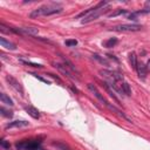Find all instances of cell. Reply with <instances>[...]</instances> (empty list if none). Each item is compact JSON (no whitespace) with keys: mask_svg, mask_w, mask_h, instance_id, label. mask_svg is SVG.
Here are the masks:
<instances>
[{"mask_svg":"<svg viewBox=\"0 0 150 150\" xmlns=\"http://www.w3.org/2000/svg\"><path fill=\"white\" fill-rule=\"evenodd\" d=\"M62 11V6L60 4H49L43 5L36 10H34L29 17L31 18H38V17H46V15H53L57 13H60Z\"/></svg>","mask_w":150,"mask_h":150,"instance_id":"cell-1","label":"cell"},{"mask_svg":"<svg viewBox=\"0 0 150 150\" xmlns=\"http://www.w3.org/2000/svg\"><path fill=\"white\" fill-rule=\"evenodd\" d=\"M40 147L41 142L34 140H25L15 144V148L18 150H40Z\"/></svg>","mask_w":150,"mask_h":150,"instance_id":"cell-2","label":"cell"},{"mask_svg":"<svg viewBox=\"0 0 150 150\" xmlns=\"http://www.w3.org/2000/svg\"><path fill=\"white\" fill-rule=\"evenodd\" d=\"M113 31H117V32H138L142 29L141 25H136V24H123V25H119L112 28Z\"/></svg>","mask_w":150,"mask_h":150,"instance_id":"cell-3","label":"cell"},{"mask_svg":"<svg viewBox=\"0 0 150 150\" xmlns=\"http://www.w3.org/2000/svg\"><path fill=\"white\" fill-rule=\"evenodd\" d=\"M108 10H109L108 6H106V7H103V8H100V10H96V11H94L93 13H90L88 17H86L84 19H82L81 22H82V24H88V22H90V21H93V20H96L98 17H101L102 14L107 13Z\"/></svg>","mask_w":150,"mask_h":150,"instance_id":"cell-4","label":"cell"},{"mask_svg":"<svg viewBox=\"0 0 150 150\" xmlns=\"http://www.w3.org/2000/svg\"><path fill=\"white\" fill-rule=\"evenodd\" d=\"M106 6H108V3L107 1H100L96 6H94V7H90L89 10H87V11H83V12H81L80 14H77V17L76 18H86V17H88L90 13H93L94 11H96V10H100V8H103V7H106Z\"/></svg>","mask_w":150,"mask_h":150,"instance_id":"cell-5","label":"cell"},{"mask_svg":"<svg viewBox=\"0 0 150 150\" xmlns=\"http://www.w3.org/2000/svg\"><path fill=\"white\" fill-rule=\"evenodd\" d=\"M88 89H89V90H90V91L94 94V96H95V97L100 102H102L105 106L108 103V101H107V100L103 97V95L98 91V89L96 88V86H95V84H93V83H88Z\"/></svg>","mask_w":150,"mask_h":150,"instance_id":"cell-6","label":"cell"},{"mask_svg":"<svg viewBox=\"0 0 150 150\" xmlns=\"http://www.w3.org/2000/svg\"><path fill=\"white\" fill-rule=\"evenodd\" d=\"M53 66L60 72V73H62L63 75H66L67 77H69L70 80H77V77H75L74 75H72V73L68 70V68L65 66V65H62V63H59V62H53Z\"/></svg>","mask_w":150,"mask_h":150,"instance_id":"cell-7","label":"cell"},{"mask_svg":"<svg viewBox=\"0 0 150 150\" xmlns=\"http://www.w3.org/2000/svg\"><path fill=\"white\" fill-rule=\"evenodd\" d=\"M6 81L10 83V86L11 87H13L17 91H19L21 95H24V88H22V86L20 84V82L15 79V77H13V76H11V75H7L6 76Z\"/></svg>","mask_w":150,"mask_h":150,"instance_id":"cell-8","label":"cell"},{"mask_svg":"<svg viewBox=\"0 0 150 150\" xmlns=\"http://www.w3.org/2000/svg\"><path fill=\"white\" fill-rule=\"evenodd\" d=\"M29 123L27 121H13L8 124L5 126V129H12V128H22V127H27Z\"/></svg>","mask_w":150,"mask_h":150,"instance_id":"cell-9","label":"cell"},{"mask_svg":"<svg viewBox=\"0 0 150 150\" xmlns=\"http://www.w3.org/2000/svg\"><path fill=\"white\" fill-rule=\"evenodd\" d=\"M101 84H102V87H103V88L107 90V93L109 94V96H110V97H113L114 101H115L116 103H119V105H120V100L117 98V96L115 95V93H114V90L110 88V86H109V84H108L106 81H102V82H101Z\"/></svg>","mask_w":150,"mask_h":150,"instance_id":"cell-10","label":"cell"},{"mask_svg":"<svg viewBox=\"0 0 150 150\" xmlns=\"http://www.w3.org/2000/svg\"><path fill=\"white\" fill-rule=\"evenodd\" d=\"M136 72H137L138 76H140V79L145 80L148 69H147V66H145L144 63H142V62H141V63H137V69H136Z\"/></svg>","mask_w":150,"mask_h":150,"instance_id":"cell-11","label":"cell"},{"mask_svg":"<svg viewBox=\"0 0 150 150\" xmlns=\"http://www.w3.org/2000/svg\"><path fill=\"white\" fill-rule=\"evenodd\" d=\"M0 43H1V46H3V47L7 48V49H11V51H14V49L17 48V46H15L13 42L7 41L5 38H0Z\"/></svg>","mask_w":150,"mask_h":150,"instance_id":"cell-12","label":"cell"},{"mask_svg":"<svg viewBox=\"0 0 150 150\" xmlns=\"http://www.w3.org/2000/svg\"><path fill=\"white\" fill-rule=\"evenodd\" d=\"M25 109H26V112H27L33 119H39V117H40V114H39L38 109H35L34 107H26Z\"/></svg>","mask_w":150,"mask_h":150,"instance_id":"cell-13","label":"cell"},{"mask_svg":"<svg viewBox=\"0 0 150 150\" xmlns=\"http://www.w3.org/2000/svg\"><path fill=\"white\" fill-rule=\"evenodd\" d=\"M0 100H1V102H3V103L7 105V106H13V105H14L13 101H12V98H11L10 96H7L6 94H4V93L0 95Z\"/></svg>","mask_w":150,"mask_h":150,"instance_id":"cell-14","label":"cell"},{"mask_svg":"<svg viewBox=\"0 0 150 150\" xmlns=\"http://www.w3.org/2000/svg\"><path fill=\"white\" fill-rule=\"evenodd\" d=\"M129 61H130V63H131V67L136 70L137 69V57H136V54L134 53V52H131L130 54H129Z\"/></svg>","mask_w":150,"mask_h":150,"instance_id":"cell-15","label":"cell"},{"mask_svg":"<svg viewBox=\"0 0 150 150\" xmlns=\"http://www.w3.org/2000/svg\"><path fill=\"white\" fill-rule=\"evenodd\" d=\"M121 89H122V91H123V94L126 95V96H130L131 95V89H130V86L127 83V82H122V84H121Z\"/></svg>","mask_w":150,"mask_h":150,"instance_id":"cell-16","label":"cell"},{"mask_svg":"<svg viewBox=\"0 0 150 150\" xmlns=\"http://www.w3.org/2000/svg\"><path fill=\"white\" fill-rule=\"evenodd\" d=\"M61 59H62V61H63V65H65L66 67H68L69 69H72L73 72H75V73H77V74H79L77 69L74 67V65H73V63H72V62H70L68 59H66V58H65V57H62V55H61Z\"/></svg>","mask_w":150,"mask_h":150,"instance_id":"cell-17","label":"cell"},{"mask_svg":"<svg viewBox=\"0 0 150 150\" xmlns=\"http://www.w3.org/2000/svg\"><path fill=\"white\" fill-rule=\"evenodd\" d=\"M93 58H94L95 60H97L100 63H102V65H105V66H109V61L106 60L105 58H102L101 55H98V54H93Z\"/></svg>","mask_w":150,"mask_h":150,"instance_id":"cell-18","label":"cell"},{"mask_svg":"<svg viewBox=\"0 0 150 150\" xmlns=\"http://www.w3.org/2000/svg\"><path fill=\"white\" fill-rule=\"evenodd\" d=\"M116 43H117V39H116V38H110L109 40H107V41L105 42V46H106L107 48H112V47H114Z\"/></svg>","mask_w":150,"mask_h":150,"instance_id":"cell-19","label":"cell"},{"mask_svg":"<svg viewBox=\"0 0 150 150\" xmlns=\"http://www.w3.org/2000/svg\"><path fill=\"white\" fill-rule=\"evenodd\" d=\"M0 113H1V115L5 116V117H12V116H13V112L7 110V109H5L4 107L0 108Z\"/></svg>","mask_w":150,"mask_h":150,"instance_id":"cell-20","label":"cell"},{"mask_svg":"<svg viewBox=\"0 0 150 150\" xmlns=\"http://www.w3.org/2000/svg\"><path fill=\"white\" fill-rule=\"evenodd\" d=\"M65 43L68 47H75L77 45V40H75V39H68V40L65 41Z\"/></svg>","mask_w":150,"mask_h":150,"instance_id":"cell-21","label":"cell"},{"mask_svg":"<svg viewBox=\"0 0 150 150\" xmlns=\"http://www.w3.org/2000/svg\"><path fill=\"white\" fill-rule=\"evenodd\" d=\"M121 14H127V11H126V10H121V8H119L116 12L112 13L109 17H110V18H114V17H117V15H121Z\"/></svg>","mask_w":150,"mask_h":150,"instance_id":"cell-22","label":"cell"},{"mask_svg":"<svg viewBox=\"0 0 150 150\" xmlns=\"http://www.w3.org/2000/svg\"><path fill=\"white\" fill-rule=\"evenodd\" d=\"M0 31H1V33H8V34L12 32V29H11L10 27H6V26H5L3 22L0 24Z\"/></svg>","mask_w":150,"mask_h":150,"instance_id":"cell-23","label":"cell"},{"mask_svg":"<svg viewBox=\"0 0 150 150\" xmlns=\"http://www.w3.org/2000/svg\"><path fill=\"white\" fill-rule=\"evenodd\" d=\"M0 145H1V148H4V149H10V143L6 141V140H1V141H0Z\"/></svg>","mask_w":150,"mask_h":150,"instance_id":"cell-24","label":"cell"},{"mask_svg":"<svg viewBox=\"0 0 150 150\" xmlns=\"http://www.w3.org/2000/svg\"><path fill=\"white\" fill-rule=\"evenodd\" d=\"M21 62H22V63H25V65H29V66H32V67H38V68H41V67H42V66H41V65H39V63L28 62V61H25V60H21Z\"/></svg>","mask_w":150,"mask_h":150,"instance_id":"cell-25","label":"cell"},{"mask_svg":"<svg viewBox=\"0 0 150 150\" xmlns=\"http://www.w3.org/2000/svg\"><path fill=\"white\" fill-rule=\"evenodd\" d=\"M32 75H34V77H36V79H39L40 81H42V82H45V83H47V84H49V82L46 80V79H43V77H41V76H39L38 74H32Z\"/></svg>","mask_w":150,"mask_h":150,"instance_id":"cell-26","label":"cell"},{"mask_svg":"<svg viewBox=\"0 0 150 150\" xmlns=\"http://www.w3.org/2000/svg\"><path fill=\"white\" fill-rule=\"evenodd\" d=\"M48 75H49V76H52V77H54V79H55V80H58L59 82H62V81H61V79H60L59 76H57V75H54V74H48Z\"/></svg>","mask_w":150,"mask_h":150,"instance_id":"cell-27","label":"cell"},{"mask_svg":"<svg viewBox=\"0 0 150 150\" xmlns=\"http://www.w3.org/2000/svg\"><path fill=\"white\" fill-rule=\"evenodd\" d=\"M144 6H145V7H147L149 11H150V1H147V3L144 4Z\"/></svg>","mask_w":150,"mask_h":150,"instance_id":"cell-28","label":"cell"},{"mask_svg":"<svg viewBox=\"0 0 150 150\" xmlns=\"http://www.w3.org/2000/svg\"><path fill=\"white\" fill-rule=\"evenodd\" d=\"M147 69H149L150 70V60L148 61V63H147Z\"/></svg>","mask_w":150,"mask_h":150,"instance_id":"cell-29","label":"cell"}]
</instances>
